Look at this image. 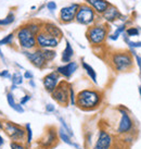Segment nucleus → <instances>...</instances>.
Returning <instances> with one entry per match:
<instances>
[{
  "instance_id": "obj_1",
  "label": "nucleus",
  "mask_w": 141,
  "mask_h": 149,
  "mask_svg": "<svg viewBox=\"0 0 141 149\" xmlns=\"http://www.w3.org/2000/svg\"><path fill=\"white\" fill-rule=\"evenodd\" d=\"M103 100V94L100 91L86 88L77 93L76 106L84 111H92L101 106Z\"/></svg>"
},
{
  "instance_id": "obj_2",
  "label": "nucleus",
  "mask_w": 141,
  "mask_h": 149,
  "mask_svg": "<svg viewBox=\"0 0 141 149\" xmlns=\"http://www.w3.org/2000/svg\"><path fill=\"white\" fill-rule=\"evenodd\" d=\"M110 65L115 72H128L133 68L135 61L130 51H115L110 56Z\"/></svg>"
},
{
  "instance_id": "obj_3",
  "label": "nucleus",
  "mask_w": 141,
  "mask_h": 149,
  "mask_svg": "<svg viewBox=\"0 0 141 149\" xmlns=\"http://www.w3.org/2000/svg\"><path fill=\"white\" fill-rule=\"evenodd\" d=\"M86 37L93 47L104 45L109 37V26L103 23H95L87 29Z\"/></svg>"
},
{
  "instance_id": "obj_4",
  "label": "nucleus",
  "mask_w": 141,
  "mask_h": 149,
  "mask_svg": "<svg viewBox=\"0 0 141 149\" xmlns=\"http://www.w3.org/2000/svg\"><path fill=\"white\" fill-rule=\"evenodd\" d=\"M15 36L17 38L19 45L23 50H34L37 48L36 35L26 26V24L17 29Z\"/></svg>"
},
{
  "instance_id": "obj_5",
  "label": "nucleus",
  "mask_w": 141,
  "mask_h": 149,
  "mask_svg": "<svg viewBox=\"0 0 141 149\" xmlns=\"http://www.w3.org/2000/svg\"><path fill=\"white\" fill-rule=\"evenodd\" d=\"M97 17H98V14L95 12V10L90 6L84 2L79 6L78 11L76 13L75 22L80 25H84V26H91V25L95 24Z\"/></svg>"
},
{
  "instance_id": "obj_6",
  "label": "nucleus",
  "mask_w": 141,
  "mask_h": 149,
  "mask_svg": "<svg viewBox=\"0 0 141 149\" xmlns=\"http://www.w3.org/2000/svg\"><path fill=\"white\" fill-rule=\"evenodd\" d=\"M70 86L66 81H61L58 87L51 93L52 99L63 107H66L70 104Z\"/></svg>"
},
{
  "instance_id": "obj_7",
  "label": "nucleus",
  "mask_w": 141,
  "mask_h": 149,
  "mask_svg": "<svg viewBox=\"0 0 141 149\" xmlns=\"http://www.w3.org/2000/svg\"><path fill=\"white\" fill-rule=\"evenodd\" d=\"M118 112L120 113V119L118 121V125H117L116 128V133L118 135H127V134H130L133 130V121L131 119V116L129 114V112L124 109V108H120L118 109Z\"/></svg>"
},
{
  "instance_id": "obj_8",
  "label": "nucleus",
  "mask_w": 141,
  "mask_h": 149,
  "mask_svg": "<svg viewBox=\"0 0 141 149\" xmlns=\"http://www.w3.org/2000/svg\"><path fill=\"white\" fill-rule=\"evenodd\" d=\"M3 128L7 135L12 139V141L22 143L26 138V130L17 123L7 121V122H4Z\"/></svg>"
},
{
  "instance_id": "obj_9",
  "label": "nucleus",
  "mask_w": 141,
  "mask_h": 149,
  "mask_svg": "<svg viewBox=\"0 0 141 149\" xmlns=\"http://www.w3.org/2000/svg\"><path fill=\"white\" fill-rule=\"evenodd\" d=\"M23 54H25V57L28 59V61L33 64L35 68L37 69H44L46 68L48 64V61L45 58V54L42 49L36 48L34 50H24Z\"/></svg>"
},
{
  "instance_id": "obj_10",
  "label": "nucleus",
  "mask_w": 141,
  "mask_h": 149,
  "mask_svg": "<svg viewBox=\"0 0 141 149\" xmlns=\"http://www.w3.org/2000/svg\"><path fill=\"white\" fill-rule=\"evenodd\" d=\"M80 3H70L61 8L59 11V20L62 24H70L75 21L76 13L78 11Z\"/></svg>"
},
{
  "instance_id": "obj_11",
  "label": "nucleus",
  "mask_w": 141,
  "mask_h": 149,
  "mask_svg": "<svg viewBox=\"0 0 141 149\" xmlns=\"http://www.w3.org/2000/svg\"><path fill=\"white\" fill-rule=\"evenodd\" d=\"M36 40H37V48L39 49H54L59 46L61 39L50 36L41 31L36 36Z\"/></svg>"
},
{
  "instance_id": "obj_12",
  "label": "nucleus",
  "mask_w": 141,
  "mask_h": 149,
  "mask_svg": "<svg viewBox=\"0 0 141 149\" xmlns=\"http://www.w3.org/2000/svg\"><path fill=\"white\" fill-rule=\"evenodd\" d=\"M113 145H114V141H113L112 135L104 130H100L98 138L92 149H112Z\"/></svg>"
},
{
  "instance_id": "obj_13",
  "label": "nucleus",
  "mask_w": 141,
  "mask_h": 149,
  "mask_svg": "<svg viewBox=\"0 0 141 149\" xmlns=\"http://www.w3.org/2000/svg\"><path fill=\"white\" fill-rule=\"evenodd\" d=\"M60 79H61V75L59 74L57 71L50 72L49 74H47L42 79V84H44V87H45L46 91L51 94L60 84V82H61Z\"/></svg>"
},
{
  "instance_id": "obj_14",
  "label": "nucleus",
  "mask_w": 141,
  "mask_h": 149,
  "mask_svg": "<svg viewBox=\"0 0 141 149\" xmlns=\"http://www.w3.org/2000/svg\"><path fill=\"white\" fill-rule=\"evenodd\" d=\"M84 1H85V3L90 6L98 15H102L111 6L110 1L108 0H84Z\"/></svg>"
},
{
  "instance_id": "obj_15",
  "label": "nucleus",
  "mask_w": 141,
  "mask_h": 149,
  "mask_svg": "<svg viewBox=\"0 0 141 149\" xmlns=\"http://www.w3.org/2000/svg\"><path fill=\"white\" fill-rule=\"evenodd\" d=\"M77 68H78L77 62H75V61H70V62L65 63V64H63V65L58 66L55 71H57L61 76H63V77H65V79H70V76L76 72Z\"/></svg>"
},
{
  "instance_id": "obj_16",
  "label": "nucleus",
  "mask_w": 141,
  "mask_h": 149,
  "mask_svg": "<svg viewBox=\"0 0 141 149\" xmlns=\"http://www.w3.org/2000/svg\"><path fill=\"white\" fill-rule=\"evenodd\" d=\"M42 32L47 33L50 36L59 38V39H61L63 36L62 29L53 22H45V23H42Z\"/></svg>"
},
{
  "instance_id": "obj_17",
  "label": "nucleus",
  "mask_w": 141,
  "mask_h": 149,
  "mask_svg": "<svg viewBox=\"0 0 141 149\" xmlns=\"http://www.w3.org/2000/svg\"><path fill=\"white\" fill-rule=\"evenodd\" d=\"M120 17H122V14L118 11V9L115 6H113V4H111L108 8V10L102 14V19L105 22H108V23H113L116 20H118Z\"/></svg>"
},
{
  "instance_id": "obj_18",
  "label": "nucleus",
  "mask_w": 141,
  "mask_h": 149,
  "mask_svg": "<svg viewBox=\"0 0 141 149\" xmlns=\"http://www.w3.org/2000/svg\"><path fill=\"white\" fill-rule=\"evenodd\" d=\"M57 141V132L53 127H50L48 128V131L46 133V138L42 139L41 144L44 147H50L52 146Z\"/></svg>"
},
{
  "instance_id": "obj_19",
  "label": "nucleus",
  "mask_w": 141,
  "mask_h": 149,
  "mask_svg": "<svg viewBox=\"0 0 141 149\" xmlns=\"http://www.w3.org/2000/svg\"><path fill=\"white\" fill-rule=\"evenodd\" d=\"M73 57H74V49H73V47L70 45V42L68 40H66V46H65V49L63 50L61 60L64 63H68L72 61Z\"/></svg>"
},
{
  "instance_id": "obj_20",
  "label": "nucleus",
  "mask_w": 141,
  "mask_h": 149,
  "mask_svg": "<svg viewBox=\"0 0 141 149\" xmlns=\"http://www.w3.org/2000/svg\"><path fill=\"white\" fill-rule=\"evenodd\" d=\"M82 66H83V69L86 71V73L87 75L90 77L92 82L95 84H98V79H97V72L95 71V69L92 68L90 64H88L87 62H85L84 60H82Z\"/></svg>"
},
{
  "instance_id": "obj_21",
  "label": "nucleus",
  "mask_w": 141,
  "mask_h": 149,
  "mask_svg": "<svg viewBox=\"0 0 141 149\" xmlns=\"http://www.w3.org/2000/svg\"><path fill=\"white\" fill-rule=\"evenodd\" d=\"M7 100H8L9 106L12 108L13 110H15L17 113H23L24 112V109L22 107V104H19L15 102V99H14V96H13L12 93H8L7 94Z\"/></svg>"
},
{
  "instance_id": "obj_22",
  "label": "nucleus",
  "mask_w": 141,
  "mask_h": 149,
  "mask_svg": "<svg viewBox=\"0 0 141 149\" xmlns=\"http://www.w3.org/2000/svg\"><path fill=\"white\" fill-rule=\"evenodd\" d=\"M26 26H27L36 36L42 31V23H39V22H36V21L27 22V23H26Z\"/></svg>"
},
{
  "instance_id": "obj_23",
  "label": "nucleus",
  "mask_w": 141,
  "mask_h": 149,
  "mask_svg": "<svg viewBox=\"0 0 141 149\" xmlns=\"http://www.w3.org/2000/svg\"><path fill=\"white\" fill-rule=\"evenodd\" d=\"M14 21H15V14H14L13 11H10L7 17H3V19H0V27L11 25Z\"/></svg>"
},
{
  "instance_id": "obj_24",
  "label": "nucleus",
  "mask_w": 141,
  "mask_h": 149,
  "mask_svg": "<svg viewBox=\"0 0 141 149\" xmlns=\"http://www.w3.org/2000/svg\"><path fill=\"white\" fill-rule=\"evenodd\" d=\"M59 137H60V139L62 141H64L65 144H67V145H70V146H75V147H77V146L75 145L73 141H70V136L67 134L64 130H63L62 127L59 130Z\"/></svg>"
},
{
  "instance_id": "obj_25",
  "label": "nucleus",
  "mask_w": 141,
  "mask_h": 149,
  "mask_svg": "<svg viewBox=\"0 0 141 149\" xmlns=\"http://www.w3.org/2000/svg\"><path fill=\"white\" fill-rule=\"evenodd\" d=\"M124 32H126V25L122 24V25H120L116 29H115V32H114L112 35H110V36H109V38H110L111 40H117L118 37H120V35L124 33Z\"/></svg>"
},
{
  "instance_id": "obj_26",
  "label": "nucleus",
  "mask_w": 141,
  "mask_h": 149,
  "mask_svg": "<svg viewBox=\"0 0 141 149\" xmlns=\"http://www.w3.org/2000/svg\"><path fill=\"white\" fill-rule=\"evenodd\" d=\"M44 51V54H45V58L48 62H51V61H53L54 58L57 57V52H55V50L53 49H42Z\"/></svg>"
},
{
  "instance_id": "obj_27",
  "label": "nucleus",
  "mask_w": 141,
  "mask_h": 149,
  "mask_svg": "<svg viewBox=\"0 0 141 149\" xmlns=\"http://www.w3.org/2000/svg\"><path fill=\"white\" fill-rule=\"evenodd\" d=\"M11 81H12V84L13 85H21L23 84V79H24V76L20 73V72H15V73H13L12 77H11Z\"/></svg>"
},
{
  "instance_id": "obj_28",
  "label": "nucleus",
  "mask_w": 141,
  "mask_h": 149,
  "mask_svg": "<svg viewBox=\"0 0 141 149\" xmlns=\"http://www.w3.org/2000/svg\"><path fill=\"white\" fill-rule=\"evenodd\" d=\"M14 33H10L9 35H7V36H4L2 39H0V46L2 45H11L13 42V40H14Z\"/></svg>"
},
{
  "instance_id": "obj_29",
  "label": "nucleus",
  "mask_w": 141,
  "mask_h": 149,
  "mask_svg": "<svg viewBox=\"0 0 141 149\" xmlns=\"http://www.w3.org/2000/svg\"><path fill=\"white\" fill-rule=\"evenodd\" d=\"M25 130H26V144L30 145L32 141H33V131H32V127H30L29 123L25 125Z\"/></svg>"
},
{
  "instance_id": "obj_30",
  "label": "nucleus",
  "mask_w": 141,
  "mask_h": 149,
  "mask_svg": "<svg viewBox=\"0 0 141 149\" xmlns=\"http://www.w3.org/2000/svg\"><path fill=\"white\" fill-rule=\"evenodd\" d=\"M139 29L137 27H128L126 29V35H128V37H133V36H139Z\"/></svg>"
},
{
  "instance_id": "obj_31",
  "label": "nucleus",
  "mask_w": 141,
  "mask_h": 149,
  "mask_svg": "<svg viewBox=\"0 0 141 149\" xmlns=\"http://www.w3.org/2000/svg\"><path fill=\"white\" fill-rule=\"evenodd\" d=\"M59 121L61 122V124H62V128H63V130H64V131H65V132H66L67 134L70 135V136H73V132H72V130L70 128V126H68V125L66 124V122H65V121L63 120L62 118H59Z\"/></svg>"
},
{
  "instance_id": "obj_32",
  "label": "nucleus",
  "mask_w": 141,
  "mask_h": 149,
  "mask_svg": "<svg viewBox=\"0 0 141 149\" xmlns=\"http://www.w3.org/2000/svg\"><path fill=\"white\" fill-rule=\"evenodd\" d=\"M70 104L72 106H76V95H75V91L73 86H70Z\"/></svg>"
},
{
  "instance_id": "obj_33",
  "label": "nucleus",
  "mask_w": 141,
  "mask_h": 149,
  "mask_svg": "<svg viewBox=\"0 0 141 149\" xmlns=\"http://www.w3.org/2000/svg\"><path fill=\"white\" fill-rule=\"evenodd\" d=\"M125 42L128 44V46L131 49H137V48H141V42H130L127 38L125 37Z\"/></svg>"
},
{
  "instance_id": "obj_34",
  "label": "nucleus",
  "mask_w": 141,
  "mask_h": 149,
  "mask_svg": "<svg viewBox=\"0 0 141 149\" xmlns=\"http://www.w3.org/2000/svg\"><path fill=\"white\" fill-rule=\"evenodd\" d=\"M135 139V136H133V134H127V135H124V138L122 139V141H124L125 144H131Z\"/></svg>"
},
{
  "instance_id": "obj_35",
  "label": "nucleus",
  "mask_w": 141,
  "mask_h": 149,
  "mask_svg": "<svg viewBox=\"0 0 141 149\" xmlns=\"http://www.w3.org/2000/svg\"><path fill=\"white\" fill-rule=\"evenodd\" d=\"M10 147H11V149H26V147L22 143H19V141H12L10 144Z\"/></svg>"
},
{
  "instance_id": "obj_36",
  "label": "nucleus",
  "mask_w": 141,
  "mask_h": 149,
  "mask_svg": "<svg viewBox=\"0 0 141 149\" xmlns=\"http://www.w3.org/2000/svg\"><path fill=\"white\" fill-rule=\"evenodd\" d=\"M112 149H128V146H127V144H125L124 141H122V145H118V143H116V144L113 145Z\"/></svg>"
},
{
  "instance_id": "obj_37",
  "label": "nucleus",
  "mask_w": 141,
  "mask_h": 149,
  "mask_svg": "<svg viewBox=\"0 0 141 149\" xmlns=\"http://www.w3.org/2000/svg\"><path fill=\"white\" fill-rule=\"evenodd\" d=\"M57 3L54 2V1H49L48 3H47V9L50 10V11H54V10H57Z\"/></svg>"
},
{
  "instance_id": "obj_38",
  "label": "nucleus",
  "mask_w": 141,
  "mask_h": 149,
  "mask_svg": "<svg viewBox=\"0 0 141 149\" xmlns=\"http://www.w3.org/2000/svg\"><path fill=\"white\" fill-rule=\"evenodd\" d=\"M30 98H32V97H30L29 95H25L24 97L21 99V102H20V104H22V106H23V104H25L27 101H29V100H30Z\"/></svg>"
},
{
  "instance_id": "obj_39",
  "label": "nucleus",
  "mask_w": 141,
  "mask_h": 149,
  "mask_svg": "<svg viewBox=\"0 0 141 149\" xmlns=\"http://www.w3.org/2000/svg\"><path fill=\"white\" fill-rule=\"evenodd\" d=\"M46 111L47 112H54L55 111V108H54L53 104H46Z\"/></svg>"
},
{
  "instance_id": "obj_40",
  "label": "nucleus",
  "mask_w": 141,
  "mask_h": 149,
  "mask_svg": "<svg viewBox=\"0 0 141 149\" xmlns=\"http://www.w3.org/2000/svg\"><path fill=\"white\" fill-rule=\"evenodd\" d=\"M0 76H2V77H8V79H10V77H12L11 75H10V73H9L8 70H3L1 73H0Z\"/></svg>"
},
{
  "instance_id": "obj_41",
  "label": "nucleus",
  "mask_w": 141,
  "mask_h": 149,
  "mask_svg": "<svg viewBox=\"0 0 141 149\" xmlns=\"http://www.w3.org/2000/svg\"><path fill=\"white\" fill-rule=\"evenodd\" d=\"M24 79H33V73H30L29 71H25L24 73Z\"/></svg>"
},
{
  "instance_id": "obj_42",
  "label": "nucleus",
  "mask_w": 141,
  "mask_h": 149,
  "mask_svg": "<svg viewBox=\"0 0 141 149\" xmlns=\"http://www.w3.org/2000/svg\"><path fill=\"white\" fill-rule=\"evenodd\" d=\"M135 58H136V62H137L138 68L141 70V57L139 56V54H136V56H135Z\"/></svg>"
},
{
  "instance_id": "obj_43",
  "label": "nucleus",
  "mask_w": 141,
  "mask_h": 149,
  "mask_svg": "<svg viewBox=\"0 0 141 149\" xmlns=\"http://www.w3.org/2000/svg\"><path fill=\"white\" fill-rule=\"evenodd\" d=\"M3 138H2V137H1V135H0V146L1 145H3Z\"/></svg>"
},
{
  "instance_id": "obj_44",
  "label": "nucleus",
  "mask_w": 141,
  "mask_h": 149,
  "mask_svg": "<svg viewBox=\"0 0 141 149\" xmlns=\"http://www.w3.org/2000/svg\"><path fill=\"white\" fill-rule=\"evenodd\" d=\"M29 84H30V85H32L33 87H35V83H34L33 79H29Z\"/></svg>"
},
{
  "instance_id": "obj_45",
  "label": "nucleus",
  "mask_w": 141,
  "mask_h": 149,
  "mask_svg": "<svg viewBox=\"0 0 141 149\" xmlns=\"http://www.w3.org/2000/svg\"><path fill=\"white\" fill-rule=\"evenodd\" d=\"M3 128V124H2V122L0 121V130H2Z\"/></svg>"
},
{
  "instance_id": "obj_46",
  "label": "nucleus",
  "mask_w": 141,
  "mask_h": 149,
  "mask_svg": "<svg viewBox=\"0 0 141 149\" xmlns=\"http://www.w3.org/2000/svg\"><path fill=\"white\" fill-rule=\"evenodd\" d=\"M139 94H140V96H141V86L139 87Z\"/></svg>"
}]
</instances>
